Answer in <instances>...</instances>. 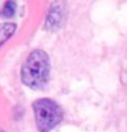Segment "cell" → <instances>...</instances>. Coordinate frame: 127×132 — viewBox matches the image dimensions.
Listing matches in <instances>:
<instances>
[{
  "label": "cell",
  "mask_w": 127,
  "mask_h": 132,
  "mask_svg": "<svg viewBox=\"0 0 127 132\" xmlns=\"http://www.w3.org/2000/svg\"><path fill=\"white\" fill-rule=\"evenodd\" d=\"M51 74V60L42 49H33L27 55L21 68L22 83L33 90H40L47 86Z\"/></svg>",
  "instance_id": "1"
},
{
  "label": "cell",
  "mask_w": 127,
  "mask_h": 132,
  "mask_svg": "<svg viewBox=\"0 0 127 132\" xmlns=\"http://www.w3.org/2000/svg\"><path fill=\"white\" fill-rule=\"evenodd\" d=\"M33 114L38 132H49L63 121L64 110L55 100L38 98L33 102Z\"/></svg>",
  "instance_id": "2"
},
{
  "label": "cell",
  "mask_w": 127,
  "mask_h": 132,
  "mask_svg": "<svg viewBox=\"0 0 127 132\" xmlns=\"http://www.w3.org/2000/svg\"><path fill=\"white\" fill-rule=\"evenodd\" d=\"M64 8L60 4H53L48 11L45 19V27L48 30H57L64 23Z\"/></svg>",
  "instance_id": "3"
},
{
  "label": "cell",
  "mask_w": 127,
  "mask_h": 132,
  "mask_svg": "<svg viewBox=\"0 0 127 132\" xmlns=\"http://www.w3.org/2000/svg\"><path fill=\"white\" fill-rule=\"evenodd\" d=\"M17 31V23L12 22H4L0 23V48L4 42H7L11 36Z\"/></svg>",
  "instance_id": "4"
},
{
  "label": "cell",
  "mask_w": 127,
  "mask_h": 132,
  "mask_svg": "<svg viewBox=\"0 0 127 132\" xmlns=\"http://www.w3.org/2000/svg\"><path fill=\"white\" fill-rule=\"evenodd\" d=\"M17 11V3L15 2H4L0 8V16L2 18H11L15 15Z\"/></svg>",
  "instance_id": "5"
},
{
  "label": "cell",
  "mask_w": 127,
  "mask_h": 132,
  "mask_svg": "<svg viewBox=\"0 0 127 132\" xmlns=\"http://www.w3.org/2000/svg\"><path fill=\"white\" fill-rule=\"evenodd\" d=\"M0 132H6V131H3V129H0Z\"/></svg>",
  "instance_id": "6"
}]
</instances>
